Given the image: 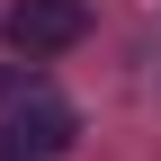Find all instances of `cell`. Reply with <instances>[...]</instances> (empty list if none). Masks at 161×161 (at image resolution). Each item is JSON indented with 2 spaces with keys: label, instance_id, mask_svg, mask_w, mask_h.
Segmentation results:
<instances>
[{
  "label": "cell",
  "instance_id": "6da1fadb",
  "mask_svg": "<svg viewBox=\"0 0 161 161\" xmlns=\"http://www.w3.org/2000/svg\"><path fill=\"white\" fill-rule=\"evenodd\" d=\"M0 36H9V54H18V63H45V54H72L80 36H90V0H9Z\"/></svg>",
  "mask_w": 161,
  "mask_h": 161
},
{
  "label": "cell",
  "instance_id": "7a4b0ae2",
  "mask_svg": "<svg viewBox=\"0 0 161 161\" xmlns=\"http://www.w3.org/2000/svg\"><path fill=\"white\" fill-rule=\"evenodd\" d=\"M72 134H80V116L63 108V98H54V90H27V98H9L0 161H63V152H72Z\"/></svg>",
  "mask_w": 161,
  "mask_h": 161
},
{
  "label": "cell",
  "instance_id": "3957f363",
  "mask_svg": "<svg viewBox=\"0 0 161 161\" xmlns=\"http://www.w3.org/2000/svg\"><path fill=\"white\" fill-rule=\"evenodd\" d=\"M0 98H27V90H18V72H9V63H0Z\"/></svg>",
  "mask_w": 161,
  "mask_h": 161
}]
</instances>
